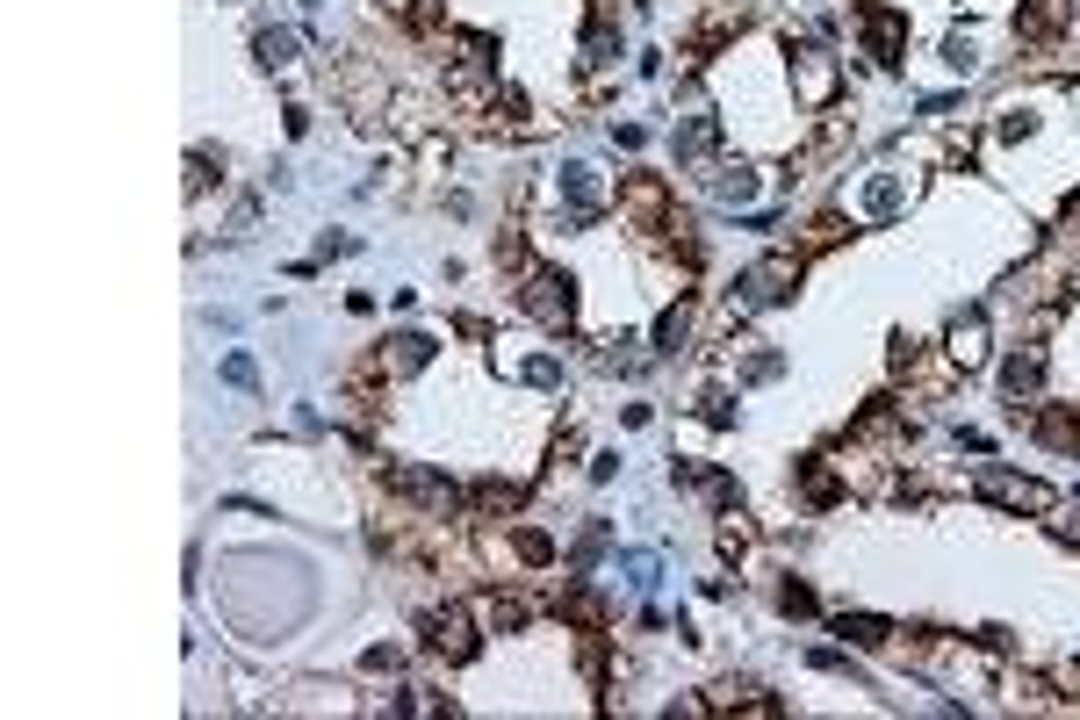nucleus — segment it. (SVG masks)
<instances>
[{
	"mask_svg": "<svg viewBox=\"0 0 1080 720\" xmlns=\"http://www.w3.org/2000/svg\"><path fill=\"white\" fill-rule=\"evenodd\" d=\"M519 310H526L533 325L562 332L569 317H577V281L555 275V267H526V281H519Z\"/></svg>",
	"mask_w": 1080,
	"mask_h": 720,
	"instance_id": "nucleus-1",
	"label": "nucleus"
},
{
	"mask_svg": "<svg viewBox=\"0 0 1080 720\" xmlns=\"http://www.w3.org/2000/svg\"><path fill=\"white\" fill-rule=\"evenodd\" d=\"M973 490L987 504H1001V512H1052V490L1037 476H1009V468H979Z\"/></svg>",
	"mask_w": 1080,
	"mask_h": 720,
	"instance_id": "nucleus-2",
	"label": "nucleus"
},
{
	"mask_svg": "<svg viewBox=\"0 0 1080 720\" xmlns=\"http://www.w3.org/2000/svg\"><path fill=\"white\" fill-rule=\"evenodd\" d=\"M390 490H396L404 504H418V512H440V519L462 504V490H454V483L432 476V468H418V462H396V468H390Z\"/></svg>",
	"mask_w": 1080,
	"mask_h": 720,
	"instance_id": "nucleus-3",
	"label": "nucleus"
},
{
	"mask_svg": "<svg viewBox=\"0 0 1080 720\" xmlns=\"http://www.w3.org/2000/svg\"><path fill=\"white\" fill-rule=\"evenodd\" d=\"M792 289H800V253H764L742 275V303H786Z\"/></svg>",
	"mask_w": 1080,
	"mask_h": 720,
	"instance_id": "nucleus-4",
	"label": "nucleus"
},
{
	"mask_svg": "<svg viewBox=\"0 0 1080 720\" xmlns=\"http://www.w3.org/2000/svg\"><path fill=\"white\" fill-rule=\"evenodd\" d=\"M426 649L446 655V663H468L476 655V619L462 605H446V613H426Z\"/></svg>",
	"mask_w": 1080,
	"mask_h": 720,
	"instance_id": "nucleus-5",
	"label": "nucleus"
},
{
	"mask_svg": "<svg viewBox=\"0 0 1080 720\" xmlns=\"http://www.w3.org/2000/svg\"><path fill=\"white\" fill-rule=\"evenodd\" d=\"M858 30H864V51L879 66H901L908 51V15H893V8H858Z\"/></svg>",
	"mask_w": 1080,
	"mask_h": 720,
	"instance_id": "nucleus-6",
	"label": "nucleus"
},
{
	"mask_svg": "<svg viewBox=\"0 0 1080 720\" xmlns=\"http://www.w3.org/2000/svg\"><path fill=\"white\" fill-rule=\"evenodd\" d=\"M619 209L641 223V231H663V209H670V195H663V181L655 173H641V181H627V195H619Z\"/></svg>",
	"mask_w": 1080,
	"mask_h": 720,
	"instance_id": "nucleus-7",
	"label": "nucleus"
},
{
	"mask_svg": "<svg viewBox=\"0 0 1080 720\" xmlns=\"http://www.w3.org/2000/svg\"><path fill=\"white\" fill-rule=\"evenodd\" d=\"M426 360H432L426 332H396V339H382V368H390V375H418Z\"/></svg>",
	"mask_w": 1080,
	"mask_h": 720,
	"instance_id": "nucleus-8",
	"label": "nucleus"
},
{
	"mask_svg": "<svg viewBox=\"0 0 1080 720\" xmlns=\"http://www.w3.org/2000/svg\"><path fill=\"white\" fill-rule=\"evenodd\" d=\"M1037 382H1045V353H1037V346H1023V353L1001 360V390H1009V396H1023V404H1030Z\"/></svg>",
	"mask_w": 1080,
	"mask_h": 720,
	"instance_id": "nucleus-9",
	"label": "nucleus"
},
{
	"mask_svg": "<svg viewBox=\"0 0 1080 720\" xmlns=\"http://www.w3.org/2000/svg\"><path fill=\"white\" fill-rule=\"evenodd\" d=\"M951 360H959V368H979V360H987V310H965L959 325H951Z\"/></svg>",
	"mask_w": 1080,
	"mask_h": 720,
	"instance_id": "nucleus-10",
	"label": "nucleus"
},
{
	"mask_svg": "<svg viewBox=\"0 0 1080 720\" xmlns=\"http://www.w3.org/2000/svg\"><path fill=\"white\" fill-rule=\"evenodd\" d=\"M562 195H569V223L599 217V173L591 166H562Z\"/></svg>",
	"mask_w": 1080,
	"mask_h": 720,
	"instance_id": "nucleus-11",
	"label": "nucleus"
},
{
	"mask_svg": "<svg viewBox=\"0 0 1080 720\" xmlns=\"http://www.w3.org/2000/svg\"><path fill=\"white\" fill-rule=\"evenodd\" d=\"M836 635L850 641V649H886V641H893V627H886L879 613H843V619H836Z\"/></svg>",
	"mask_w": 1080,
	"mask_h": 720,
	"instance_id": "nucleus-12",
	"label": "nucleus"
},
{
	"mask_svg": "<svg viewBox=\"0 0 1080 720\" xmlns=\"http://www.w3.org/2000/svg\"><path fill=\"white\" fill-rule=\"evenodd\" d=\"M1037 440L1059 446V454H1073V446H1080V411H1059V404H1052V411H1037Z\"/></svg>",
	"mask_w": 1080,
	"mask_h": 720,
	"instance_id": "nucleus-13",
	"label": "nucleus"
},
{
	"mask_svg": "<svg viewBox=\"0 0 1080 720\" xmlns=\"http://www.w3.org/2000/svg\"><path fill=\"white\" fill-rule=\"evenodd\" d=\"M800 86H806V102H828V94H836V66H828V51H800Z\"/></svg>",
	"mask_w": 1080,
	"mask_h": 720,
	"instance_id": "nucleus-14",
	"label": "nucleus"
},
{
	"mask_svg": "<svg viewBox=\"0 0 1080 720\" xmlns=\"http://www.w3.org/2000/svg\"><path fill=\"white\" fill-rule=\"evenodd\" d=\"M446 44H454V66H462V80H483V72H490V36H446Z\"/></svg>",
	"mask_w": 1080,
	"mask_h": 720,
	"instance_id": "nucleus-15",
	"label": "nucleus"
},
{
	"mask_svg": "<svg viewBox=\"0 0 1080 720\" xmlns=\"http://www.w3.org/2000/svg\"><path fill=\"white\" fill-rule=\"evenodd\" d=\"M713 138H720V116H692L685 130H677V159H706Z\"/></svg>",
	"mask_w": 1080,
	"mask_h": 720,
	"instance_id": "nucleus-16",
	"label": "nucleus"
},
{
	"mask_svg": "<svg viewBox=\"0 0 1080 720\" xmlns=\"http://www.w3.org/2000/svg\"><path fill=\"white\" fill-rule=\"evenodd\" d=\"M1052 30H1059V0H1037V8L1015 15V36H1023V44H1045Z\"/></svg>",
	"mask_w": 1080,
	"mask_h": 720,
	"instance_id": "nucleus-17",
	"label": "nucleus"
},
{
	"mask_svg": "<svg viewBox=\"0 0 1080 720\" xmlns=\"http://www.w3.org/2000/svg\"><path fill=\"white\" fill-rule=\"evenodd\" d=\"M685 339H692V310H685V303H670L663 317H655V353H677Z\"/></svg>",
	"mask_w": 1080,
	"mask_h": 720,
	"instance_id": "nucleus-18",
	"label": "nucleus"
},
{
	"mask_svg": "<svg viewBox=\"0 0 1080 720\" xmlns=\"http://www.w3.org/2000/svg\"><path fill=\"white\" fill-rule=\"evenodd\" d=\"M468 504H476V512H490V519H498V512H519V483H498V476H490V483H476V490H468Z\"/></svg>",
	"mask_w": 1080,
	"mask_h": 720,
	"instance_id": "nucleus-19",
	"label": "nucleus"
},
{
	"mask_svg": "<svg viewBox=\"0 0 1080 720\" xmlns=\"http://www.w3.org/2000/svg\"><path fill=\"white\" fill-rule=\"evenodd\" d=\"M613 58H619V30H613V22H591V36H583V66H613Z\"/></svg>",
	"mask_w": 1080,
	"mask_h": 720,
	"instance_id": "nucleus-20",
	"label": "nucleus"
},
{
	"mask_svg": "<svg viewBox=\"0 0 1080 720\" xmlns=\"http://www.w3.org/2000/svg\"><path fill=\"white\" fill-rule=\"evenodd\" d=\"M713 195H720V202H735V209H742V202L756 195V173H750V166H720V173H713Z\"/></svg>",
	"mask_w": 1080,
	"mask_h": 720,
	"instance_id": "nucleus-21",
	"label": "nucleus"
},
{
	"mask_svg": "<svg viewBox=\"0 0 1080 720\" xmlns=\"http://www.w3.org/2000/svg\"><path fill=\"white\" fill-rule=\"evenodd\" d=\"M512 548H519V562H533V569H548V562H555V541H548L541 526H519V533H512Z\"/></svg>",
	"mask_w": 1080,
	"mask_h": 720,
	"instance_id": "nucleus-22",
	"label": "nucleus"
},
{
	"mask_svg": "<svg viewBox=\"0 0 1080 720\" xmlns=\"http://www.w3.org/2000/svg\"><path fill=\"white\" fill-rule=\"evenodd\" d=\"M599 555H605V519H591V526H583V541H577V555H569V569H577V577H591V569H599Z\"/></svg>",
	"mask_w": 1080,
	"mask_h": 720,
	"instance_id": "nucleus-23",
	"label": "nucleus"
},
{
	"mask_svg": "<svg viewBox=\"0 0 1080 720\" xmlns=\"http://www.w3.org/2000/svg\"><path fill=\"white\" fill-rule=\"evenodd\" d=\"M253 51H259V66H289V58H295V36L289 30H259Z\"/></svg>",
	"mask_w": 1080,
	"mask_h": 720,
	"instance_id": "nucleus-24",
	"label": "nucleus"
},
{
	"mask_svg": "<svg viewBox=\"0 0 1080 720\" xmlns=\"http://www.w3.org/2000/svg\"><path fill=\"white\" fill-rule=\"evenodd\" d=\"M893 209H901V181H893V173H879L872 188H864V217H893Z\"/></svg>",
	"mask_w": 1080,
	"mask_h": 720,
	"instance_id": "nucleus-25",
	"label": "nucleus"
},
{
	"mask_svg": "<svg viewBox=\"0 0 1080 720\" xmlns=\"http://www.w3.org/2000/svg\"><path fill=\"white\" fill-rule=\"evenodd\" d=\"M778 613H792V619H814V613H822V599H814L806 583H778Z\"/></svg>",
	"mask_w": 1080,
	"mask_h": 720,
	"instance_id": "nucleus-26",
	"label": "nucleus"
},
{
	"mask_svg": "<svg viewBox=\"0 0 1080 720\" xmlns=\"http://www.w3.org/2000/svg\"><path fill=\"white\" fill-rule=\"evenodd\" d=\"M800 483H806V498H814V504H836V498H843V490H836V476H828L822 462H806V468H800Z\"/></svg>",
	"mask_w": 1080,
	"mask_h": 720,
	"instance_id": "nucleus-27",
	"label": "nucleus"
},
{
	"mask_svg": "<svg viewBox=\"0 0 1080 720\" xmlns=\"http://www.w3.org/2000/svg\"><path fill=\"white\" fill-rule=\"evenodd\" d=\"M526 382H533V390H562V360L533 353V360H526Z\"/></svg>",
	"mask_w": 1080,
	"mask_h": 720,
	"instance_id": "nucleus-28",
	"label": "nucleus"
},
{
	"mask_svg": "<svg viewBox=\"0 0 1080 720\" xmlns=\"http://www.w3.org/2000/svg\"><path fill=\"white\" fill-rule=\"evenodd\" d=\"M526 619H533L526 599H498V627H504V635H512V627H526Z\"/></svg>",
	"mask_w": 1080,
	"mask_h": 720,
	"instance_id": "nucleus-29",
	"label": "nucleus"
},
{
	"mask_svg": "<svg viewBox=\"0 0 1080 720\" xmlns=\"http://www.w3.org/2000/svg\"><path fill=\"white\" fill-rule=\"evenodd\" d=\"M223 382H231V390H253V360H245V353H231V360H223Z\"/></svg>",
	"mask_w": 1080,
	"mask_h": 720,
	"instance_id": "nucleus-30",
	"label": "nucleus"
},
{
	"mask_svg": "<svg viewBox=\"0 0 1080 720\" xmlns=\"http://www.w3.org/2000/svg\"><path fill=\"white\" fill-rule=\"evenodd\" d=\"M778 368H786V360H778V353H756V360H750V368H742V375H750V382H771V375H778Z\"/></svg>",
	"mask_w": 1080,
	"mask_h": 720,
	"instance_id": "nucleus-31",
	"label": "nucleus"
},
{
	"mask_svg": "<svg viewBox=\"0 0 1080 720\" xmlns=\"http://www.w3.org/2000/svg\"><path fill=\"white\" fill-rule=\"evenodd\" d=\"M943 58H951V66H959V72H973V58H979V51H973V44H965V36H951V44H943Z\"/></svg>",
	"mask_w": 1080,
	"mask_h": 720,
	"instance_id": "nucleus-32",
	"label": "nucleus"
},
{
	"mask_svg": "<svg viewBox=\"0 0 1080 720\" xmlns=\"http://www.w3.org/2000/svg\"><path fill=\"white\" fill-rule=\"evenodd\" d=\"M836 239H843V217H822L814 231H806V245H836Z\"/></svg>",
	"mask_w": 1080,
	"mask_h": 720,
	"instance_id": "nucleus-33",
	"label": "nucleus"
},
{
	"mask_svg": "<svg viewBox=\"0 0 1080 720\" xmlns=\"http://www.w3.org/2000/svg\"><path fill=\"white\" fill-rule=\"evenodd\" d=\"M1030 130H1037V116H1015V108L1001 116V138H1030Z\"/></svg>",
	"mask_w": 1080,
	"mask_h": 720,
	"instance_id": "nucleus-34",
	"label": "nucleus"
},
{
	"mask_svg": "<svg viewBox=\"0 0 1080 720\" xmlns=\"http://www.w3.org/2000/svg\"><path fill=\"white\" fill-rule=\"evenodd\" d=\"M1052 533H1059L1066 548H1080V512H1066V519H1052Z\"/></svg>",
	"mask_w": 1080,
	"mask_h": 720,
	"instance_id": "nucleus-35",
	"label": "nucleus"
},
{
	"mask_svg": "<svg viewBox=\"0 0 1080 720\" xmlns=\"http://www.w3.org/2000/svg\"><path fill=\"white\" fill-rule=\"evenodd\" d=\"M627 577H635V583H655V555H627Z\"/></svg>",
	"mask_w": 1080,
	"mask_h": 720,
	"instance_id": "nucleus-36",
	"label": "nucleus"
},
{
	"mask_svg": "<svg viewBox=\"0 0 1080 720\" xmlns=\"http://www.w3.org/2000/svg\"><path fill=\"white\" fill-rule=\"evenodd\" d=\"M1066 223H1080V195H1073V202H1066Z\"/></svg>",
	"mask_w": 1080,
	"mask_h": 720,
	"instance_id": "nucleus-37",
	"label": "nucleus"
},
{
	"mask_svg": "<svg viewBox=\"0 0 1080 720\" xmlns=\"http://www.w3.org/2000/svg\"><path fill=\"white\" fill-rule=\"evenodd\" d=\"M396 8H411V0H396Z\"/></svg>",
	"mask_w": 1080,
	"mask_h": 720,
	"instance_id": "nucleus-38",
	"label": "nucleus"
}]
</instances>
